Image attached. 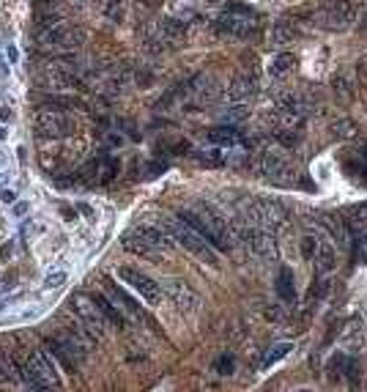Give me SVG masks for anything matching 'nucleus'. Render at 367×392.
<instances>
[{"label": "nucleus", "mask_w": 367, "mask_h": 392, "mask_svg": "<svg viewBox=\"0 0 367 392\" xmlns=\"http://www.w3.org/2000/svg\"><path fill=\"white\" fill-rule=\"evenodd\" d=\"M25 212H28V206H25V203H17V206H14V214H17V217H22Z\"/></svg>", "instance_id": "58836bf2"}, {"label": "nucleus", "mask_w": 367, "mask_h": 392, "mask_svg": "<svg viewBox=\"0 0 367 392\" xmlns=\"http://www.w3.org/2000/svg\"><path fill=\"white\" fill-rule=\"evenodd\" d=\"M162 288H164V294L173 299V305H176L181 313H198L200 297H198L187 283H181V280H164Z\"/></svg>", "instance_id": "4468645a"}, {"label": "nucleus", "mask_w": 367, "mask_h": 392, "mask_svg": "<svg viewBox=\"0 0 367 392\" xmlns=\"http://www.w3.org/2000/svg\"><path fill=\"white\" fill-rule=\"evenodd\" d=\"M209 140H211L214 146H222V149H236V146H241V135H238L233 127H217V129H211V132H209Z\"/></svg>", "instance_id": "aec40b11"}, {"label": "nucleus", "mask_w": 367, "mask_h": 392, "mask_svg": "<svg viewBox=\"0 0 367 392\" xmlns=\"http://www.w3.org/2000/svg\"><path fill=\"white\" fill-rule=\"evenodd\" d=\"M357 69H359L362 75H367V55L362 58V61H359V64H357Z\"/></svg>", "instance_id": "a19ab883"}, {"label": "nucleus", "mask_w": 367, "mask_h": 392, "mask_svg": "<svg viewBox=\"0 0 367 392\" xmlns=\"http://www.w3.org/2000/svg\"><path fill=\"white\" fill-rule=\"evenodd\" d=\"M250 223L252 225H261V228H266V231H277L283 223H285V209L277 203V200H272V198H255L252 203H250Z\"/></svg>", "instance_id": "ddd939ff"}, {"label": "nucleus", "mask_w": 367, "mask_h": 392, "mask_svg": "<svg viewBox=\"0 0 367 392\" xmlns=\"http://www.w3.org/2000/svg\"><path fill=\"white\" fill-rule=\"evenodd\" d=\"M241 241L247 244V252L252 255V258H258V261H274L277 258V247H274V236L272 231H266V228H261V225H244L241 231Z\"/></svg>", "instance_id": "9b49d317"}, {"label": "nucleus", "mask_w": 367, "mask_h": 392, "mask_svg": "<svg viewBox=\"0 0 367 392\" xmlns=\"http://www.w3.org/2000/svg\"><path fill=\"white\" fill-rule=\"evenodd\" d=\"M0 165H3V151H0Z\"/></svg>", "instance_id": "c03bdc74"}, {"label": "nucleus", "mask_w": 367, "mask_h": 392, "mask_svg": "<svg viewBox=\"0 0 367 392\" xmlns=\"http://www.w3.org/2000/svg\"><path fill=\"white\" fill-rule=\"evenodd\" d=\"M36 132L41 138H53V140H61V138H72L77 132V121L66 110H53V107H39L36 110Z\"/></svg>", "instance_id": "6e6552de"}, {"label": "nucleus", "mask_w": 367, "mask_h": 392, "mask_svg": "<svg viewBox=\"0 0 367 392\" xmlns=\"http://www.w3.org/2000/svg\"><path fill=\"white\" fill-rule=\"evenodd\" d=\"M214 368H217V373L227 376V373L233 371V357H227V354H225V357H222V360L217 362V365H214Z\"/></svg>", "instance_id": "f704fd0d"}, {"label": "nucleus", "mask_w": 367, "mask_h": 392, "mask_svg": "<svg viewBox=\"0 0 367 392\" xmlns=\"http://www.w3.org/2000/svg\"><path fill=\"white\" fill-rule=\"evenodd\" d=\"M244 118H247L244 104H233V107L225 113V121H227V124H238V121H244Z\"/></svg>", "instance_id": "7c9ffc66"}, {"label": "nucleus", "mask_w": 367, "mask_h": 392, "mask_svg": "<svg viewBox=\"0 0 367 392\" xmlns=\"http://www.w3.org/2000/svg\"><path fill=\"white\" fill-rule=\"evenodd\" d=\"M25 384L33 390H50L58 387V368H55V354L53 351H36L25 360Z\"/></svg>", "instance_id": "423d86ee"}, {"label": "nucleus", "mask_w": 367, "mask_h": 392, "mask_svg": "<svg viewBox=\"0 0 367 392\" xmlns=\"http://www.w3.org/2000/svg\"><path fill=\"white\" fill-rule=\"evenodd\" d=\"M66 277H69L66 269H55V272H50V274L44 277V288H50V291H53V288H61V286L66 283Z\"/></svg>", "instance_id": "c85d7f7f"}, {"label": "nucleus", "mask_w": 367, "mask_h": 392, "mask_svg": "<svg viewBox=\"0 0 367 392\" xmlns=\"http://www.w3.org/2000/svg\"><path fill=\"white\" fill-rule=\"evenodd\" d=\"M362 28H365V30H367V17H365V19H362Z\"/></svg>", "instance_id": "37998d69"}, {"label": "nucleus", "mask_w": 367, "mask_h": 392, "mask_svg": "<svg viewBox=\"0 0 367 392\" xmlns=\"http://www.w3.org/2000/svg\"><path fill=\"white\" fill-rule=\"evenodd\" d=\"M96 305H99V310L104 313V318L113 324V326H118V329H126V313L110 299V297H104V294H96V297H91Z\"/></svg>", "instance_id": "6ab92c4d"}, {"label": "nucleus", "mask_w": 367, "mask_h": 392, "mask_svg": "<svg viewBox=\"0 0 367 392\" xmlns=\"http://www.w3.org/2000/svg\"><path fill=\"white\" fill-rule=\"evenodd\" d=\"M255 91H258V77H255V72H241V75H236V77L230 80V85H227V91H225V99L233 102V104H244Z\"/></svg>", "instance_id": "dca6fc26"}, {"label": "nucleus", "mask_w": 367, "mask_h": 392, "mask_svg": "<svg viewBox=\"0 0 367 392\" xmlns=\"http://www.w3.org/2000/svg\"><path fill=\"white\" fill-rule=\"evenodd\" d=\"M332 85H335V91H340L343 96H351V88H354V82H351V77H346V75H335V80H332Z\"/></svg>", "instance_id": "c756f323"}, {"label": "nucleus", "mask_w": 367, "mask_h": 392, "mask_svg": "<svg viewBox=\"0 0 367 392\" xmlns=\"http://www.w3.org/2000/svg\"><path fill=\"white\" fill-rule=\"evenodd\" d=\"M69 305H72L74 315L79 318V324H82L93 337H102V335H104V329L110 326V321L104 318V313L99 310V305H96L91 297L74 294L72 299H69Z\"/></svg>", "instance_id": "9d476101"}, {"label": "nucleus", "mask_w": 367, "mask_h": 392, "mask_svg": "<svg viewBox=\"0 0 367 392\" xmlns=\"http://www.w3.org/2000/svg\"><path fill=\"white\" fill-rule=\"evenodd\" d=\"M0 379L3 382H17L19 379V368H17L14 357L6 348H0Z\"/></svg>", "instance_id": "b1692460"}, {"label": "nucleus", "mask_w": 367, "mask_h": 392, "mask_svg": "<svg viewBox=\"0 0 367 392\" xmlns=\"http://www.w3.org/2000/svg\"><path fill=\"white\" fill-rule=\"evenodd\" d=\"M178 217H181L184 223H189L214 250H230V247H233V236H230L227 223L222 220L211 206H203V203L187 206V209L178 212Z\"/></svg>", "instance_id": "f257e3e1"}, {"label": "nucleus", "mask_w": 367, "mask_h": 392, "mask_svg": "<svg viewBox=\"0 0 367 392\" xmlns=\"http://www.w3.org/2000/svg\"><path fill=\"white\" fill-rule=\"evenodd\" d=\"M310 261L315 263V272H318L321 277L332 274V269L337 266V252H335V247H332V241H329L326 236L318 234V241H315V252H312V258H310Z\"/></svg>", "instance_id": "f3484780"}, {"label": "nucleus", "mask_w": 367, "mask_h": 392, "mask_svg": "<svg viewBox=\"0 0 367 392\" xmlns=\"http://www.w3.org/2000/svg\"><path fill=\"white\" fill-rule=\"evenodd\" d=\"M104 143H107L110 149H121V146H124V138H121L118 132L110 129V132H104Z\"/></svg>", "instance_id": "72a5a7b5"}, {"label": "nucleus", "mask_w": 367, "mask_h": 392, "mask_svg": "<svg viewBox=\"0 0 367 392\" xmlns=\"http://www.w3.org/2000/svg\"><path fill=\"white\" fill-rule=\"evenodd\" d=\"M36 41L41 50H53V53H74L85 44V30L79 25H72L66 19L55 22V25H44L36 30Z\"/></svg>", "instance_id": "20e7f679"}, {"label": "nucleus", "mask_w": 367, "mask_h": 392, "mask_svg": "<svg viewBox=\"0 0 367 392\" xmlns=\"http://www.w3.org/2000/svg\"><path fill=\"white\" fill-rule=\"evenodd\" d=\"M11 252H14V244H11V241L0 247V258H3V261H6V258H11Z\"/></svg>", "instance_id": "4c0bfd02"}, {"label": "nucleus", "mask_w": 367, "mask_h": 392, "mask_svg": "<svg viewBox=\"0 0 367 392\" xmlns=\"http://www.w3.org/2000/svg\"><path fill=\"white\" fill-rule=\"evenodd\" d=\"M124 247L135 255H143V258H162V252L170 250L173 239L167 234L164 225H153V223H140L135 225L132 231L124 234Z\"/></svg>", "instance_id": "f03ea898"}, {"label": "nucleus", "mask_w": 367, "mask_h": 392, "mask_svg": "<svg viewBox=\"0 0 367 392\" xmlns=\"http://www.w3.org/2000/svg\"><path fill=\"white\" fill-rule=\"evenodd\" d=\"M335 135H337V138H351V135H354V124H348V121L335 124Z\"/></svg>", "instance_id": "473e14b6"}, {"label": "nucleus", "mask_w": 367, "mask_h": 392, "mask_svg": "<svg viewBox=\"0 0 367 392\" xmlns=\"http://www.w3.org/2000/svg\"><path fill=\"white\" fill-rule=\"evenodd\" d=\"M348 217H351L348 223H351V225H354V228H357L359 234H365V231H367V203H359V206H354V209L348 212Z\"/></svg>", "instance_id": "cd10ccee"}, {"label": "nucleus", "mask_w": 367, "mask_h": 392, "mask_svg": "<svg viewBox=\"0 0 367 392\" xmlns=\"http://www.w3.org/2000/svg\"><path fill=\"white\" fill-rule=\"evenodd\" d=\"M321 225L332 234V239H335L337 244H348V231H346V225H343V220H340V217H323V220H321Z\"/></svg>", "instance_id": "a878e982"}, {"label": "nucleus", "mask_w": 367, "mask_h": 392, "mask_svg": "<svg viewBox=\"0 0 367 392\" xmlns=\"http://www.w3.org/2000/svg\"><path fill=\"white\" fill-rule=\"evenodd\" d=\"M354 19H357V11H354L351 0H332V3H326L321 11H315V17H312V22H315L318 28H323V30H337V33L348 30V28L354 25Z\"/></svg>", "instance_id": "1a4fd4ad"}, {"label": "nucleus", "mask_w": 367, "mask_h": 392, "mask_svg": "<svg viewBox=\"0 0 367 392\" xmlns=\"http://www.w3.org/2000/svg\"><path fill=\"white\" fill-rule=\"evenodd\" d=\"M255 28H258L255 11L241 6V3H230L217 19L220 36H227V39H247V36L255 33Z\"/></svg>", "instance_id": "0eeeda50"}, {"label": "nucleus", "mask_w": 367, "mask_h": 392, "mask_svg": "<svg viewBox=\"0 0 367 392\" xmlns=\"http://www.w3.org/2000/svg\"><path fill=\"white\" fill-rule=\"evenodd\" d=\"M11 118H14V110H11V107H6V104H3V107H0V121H3V124H6V121H11Z\"/></svg>", "instance_id": "e433bc0d"}, {"label": "nucleus", "mask_w": 367, "mask_h": 392, "mask_svg": "<svg viewBox=\"0 0 367 392\" xmlns=\"http://www.w3.org/2000/svg\"><path fill=\"white\" fill-rule=\"evenodd\" d=\"M118 277H121L135 294H140V299H146L148 305H159V302H162V283H156L153 277H148L146 272L132 269V266H124V269H118Z\"/></svg>", "instance_id": "f8f14e48"}, {"label": "nucleus", "mask_w": 367, "mask_h": 392, "mask_svg": "<svg viewBox=\"0 0 367 392\" xmlns=\"http://www.w3.org/2000/svg\"><path fill=\"white\" fill-rule=\"evenodd\" d=\"M192 157L198 159L200 165H206V167H222V165H227L225 151H220V149H200V151H195Z\"/></svg>", "instance_id": "393cba45"}, {"label": "nucleus", "mask_w": 367, "mask_h": 392, "mask_svg": "<svg viewBox=\"0 0 367 392\" xmlns=\"http://www.w3.org/2000/svg\"><path fill=\"white\" fill-rule=\"evenodd\" d=\"M277 294L283 302H296V283L291 269H280L277 274Z\"/></svg>", "instance_id": "412c9836"}, {"label": "nucleus", "mask_w": 367, "mask_h": 392, "mask_svg": "<svg viewBox=\"0 0 367 392\" xmlns=\"http://www.w3.org/2000/svg\"><path fill=\"white\" fill-rule=\"evenodd\" d=\"M121 17H124V3H121V0H110V6H107V19L118 22Z\"/></svg>", "instance_id": "2f4dec72"}, {"label": "nucleus", "mask_w": 367, "mask_h": 392, "mask_svg": "<svg viewBox=\"0 0 367 392\" xmlns=\"http://www.w3.org/2000/svg\"><path fill=\"white\" fill-rule=\"evenodd\" d=\"M41 107H53V110H66V113H69V110H79L82 102H79L77 96H58V93H55V96H50Z\"/></svg>", "instance_id": "bb28decb"}, {"label": "nucleus", "mask_w": 367, "mask_h": 392, "mask_svg": "<svg viewBox=\"0 0 367 392\" xmlns=\"http://www.w3.org/2000/svg\"><path fill=\"white\" fill-rule=\"evenodd\" d=\"M164 228H167V234H170V239L173 241H178L184 250H189L195 258H200L203 263H209V266H220V255H217V250L203 239V236L198 234L189 223H184L178 214L176 217H170L167 223H164Z\"/></svg>", "instance_id": "7ed1b4c3"}, {"label": "nucleus", "mask_w": 367, "mask_h": 392, "mask_svg": "<svg viewBox=\"0 0 367 392\" xmlns=\"http://www.w3.org/2000/svg\"><path fill=\"white\" fill-rule=\"evenodd\" d=\"M296 55L294 53H280L274 61H272V66H269V75L272 77H285V75H291L296 69Z\"/></svg>", "instance_id": "4be33fe9"}, {"label": "nucleus", "mask_w": 367, "mask_h": 392, "mask_svg": "<svg viewBox=\"0 0 367 392\" xmlns=\"http://www.w3.org/2000/svg\"><path fill=\"white\" fill-rule=\"evenodd\" d=\"M359 159H362V165H365V170H362V173H367V149L362 151V157H359Z\"/></svg>", "instance_id": "79ce46f5"}, {"label": "nucleus", "mask_w": 367, "mask_h": 392, "mask_svg": "<svg viewBox=\"0 0 367 392\" xmlns=\"http://www.w3.org/2000/svg\"><path fill=\"white\" fill-rule=\"evenodd\" d=\"M104 291H107V297H110V299H113L115 305H121V310L129 315V318H138V321L143 318V310H140V305H138V302H135V299H132V297H129V294H126L124 288H118V286H115L113 280H104Z\"/></svg>", "instance_id": "a211bd4d"}, {"label": "nucleus", "mask_w": 367, "mask_h": 392, "mask_svg": "<svg viewBox=\"0 0 367 392\" xmlns=\"http://www.w3.org/2000/svg\"><path fill=\"white\" fill-rule=\"evenodd\" d=\"M6 53H8V61H11V64H17V50H14L11 44H8V50H6Z\"/></svg>", "instance_id": "ea45409f"}, {"label": "nucleus", "mask_w": 367, "mask_h": 392, "mask_svg": "<svg viewBox=\"0 0 367 392\" xmlns=\"http://www.w3.org/2000/svg\"><path fill=\"white\" fill-rule=\"evenodd\" d=\"M0 200H3V203H14V200H17V192H14V189H3V192H0Z\"/></svg>", "instance_id": "c9c22d12"}, {"label": "nucleus", "mask_w": 367, "mask_h": 392, "mask_svg": "<svg viewBox=\"0 0 367 392\" xmlns=\"http://www.w3.org/2000/svg\"><path fill=\"white\" fill-rule=\"evenodd\" d=\"M255 170L263 178H269V181H274L280 187H294L296 184V167L277 146H263L255 154Z\"/></svg>", "instance_id": "39448f33"}, {"label": "nucleus", "mask_w": 367, "mask_h": 392, "mask_svg": "<svg viewBox=\"0 0 367 392\" xmlns=\"http://www.w3.org/2000/svg\"><path fill=\"white\" fill-rule=\"evenodd\" d=\"M82 176L88 184H110L118 176V159L115 157H96L82 167Z\"/></svg>", "instance_id": "2eb2a0df"}, {"label": "nucleus", "mask_w": 367, "mask_h": 392, "mask_svg": "<svg viewBox=\"0 0 367 392\" xmlns=\"http://www.w3.org/2000/svg\"><path fill=\"white\" fill-rule=\"evenodd\" d=\"M291 351H294V346H291V343H277V346H272V348L266 351L263 362H261V371H269V368H274V365H277L280 360H285Z\"/></svg>", "instance_id": "5701e85b"}]
</instances>
